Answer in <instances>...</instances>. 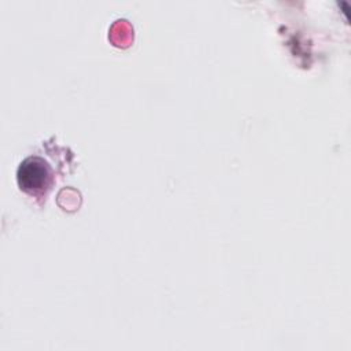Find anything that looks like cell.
Returning a JSON list of instances; mask_svg holds the SVG:
<instances>
[{"instance_id": "cell-1", "label": "cell", "mask_w": 351, "mask_h": 351, "mask_svg": "<svg viewBox=\"0 0 351 351\" xmlns=\"http://www.w3.org/2000/svg\"><path fill=\"white\" fill-rule=\"evenodd\" d=\"M53 171L43 156L32 155L25 158L16 170V181L25 193L33 197H43L53 184Z\"/></svg>"}]
</instances>
